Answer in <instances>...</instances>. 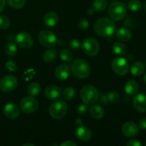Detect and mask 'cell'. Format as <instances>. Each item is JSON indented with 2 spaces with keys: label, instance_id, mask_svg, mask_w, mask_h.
<instances>
[{
  "label": "cell",
  "instance_id": "1",
  "mask_svg": "<svg viewBox=\"0 0 146 146\" xmlns=\"http://www.w3.org/2000/svg\"><path fill=\"white\" fill-rule=\"evenodd\" d=\"M94 31L101 36H111L115 31V24L110 19L101 18L96 22L94 25Z\"/></svg>",
  "mask_w": 146,
  "mask_h": 146
},
{
  "label": "cell",
  "instance_id": "2",
  "mask_svg": "<svg viewBox=\"0 0 146 146\" xmlns=\"http://www.w3.org/2000/svg\"><path fill=\"white\" fill-rule=\"evenodd\" d=\"M71 71L76 78H86L91 72L89 64L84 59H76L71 65Z\"/></svg>",
  "mask_w": 146,
  "mask_h": 146
},
{
  "label": "cell",
  "instance_id": "3",
  "mask_svg": "<svg viewBox=\"0 0 146 146\" xmlns=\"http://www.w3.org/2000/svg\"><path fill=\"white\" fill-rule=\"evenodd\" d=\"M108 13L111 18L115 21H120L125 18L127 13V8L123 2L119 1H113L109 6Z\"/></svg>",
  "mask_w": 146,
  "mask_h": 146
},
{
  "label": "cell",
  "instance_id": "4",
  "mask_svg": "<svg viewBox=\"0 0 146 146\" xmlns=\"http://www.w3.org/2000/svg\"><path fill=\"white\" fill-rule=\"evenodd\" d=\"M82 101L86 104H94L99 98V92L96 87L87 85L83 87L80 92Z\"/></svg>",
  "mask_w": 146,
  "mask_h": 146
},
{
  "label": "cell",
  "instance_id": "5",
  "mask_svg": "<svg viewBox=\"0 0 146 146\" xmlns=\"http://www.w3.org/2000/svg\"><path fill=\"white\" fill-rule=\"evenodd\" d=\"M68 111V106L64 101L58 100L51 104L49 113L54 119H61L64 118Z\"/></svg>",
  "mask_w": 146,
  "mask_h": 146
},
{
  "label": "cell",
  "instance_id": "6",
  "mask_svg": "<svg viewBox=\"0 0 146 146\" xmlns=\"http://www.w3.org/2000/svg\"><path fill=\"white\" fill-rule=\"evenodd\" d=\"M81 47L83 48V51L86 55L89 56H94L98 54L100 45L98 41L96 38H87L83 41Z\"/></svg>",
  "mask_w": 146,
  "mask_h": 146
},
{
  "label": "cell",
  "instance_id": "7",
  "mask_svg": "<svg viewBox=\"0 0 146 146\" xmlns=\"http://www.w3.org/2000/svg\"><path fill=\"white\" fill-rule=\"evenodd\" d=\"M38 108V102L33 96L24 97L20 102V108L24 113H32Z\"/></svg>",
  "mask_w": 146,
  "mask_h": 146
},
{
  "label": "cell",
  "instance_id": "8",
  "mask_svg": "<svg viewBox=\"0 0 146 146\" xmlns=\"http://www.w3.org/2000/svg\"><path fill=\"white\" fill-rule=\"evenodd\" d=\"M40 44L45 47H53L56 45L57 38L55 34L48 30L41 31L38 35Z\"/></svg>",
  "mask_w": 146,
  "mask_h": 146
},
{
  "label": "cell",
  "instance_id": "9",
  "mask_svg": "<svg viewBox=\"0 0 146 146\" xmlns=\"http://www.w3.org/2000/svg\"><path fill=\"white\" fill-rule=\"evenodd\" d=\"M112 69L116 74L120 76L126 75L129 71V64L124 58H116L112 61Z\"/></svg>",
  "mask_w": 146,
  "mask_h": 146
},
{
  "label": "cell",
  "instance_id": "10",
  "mask_svg": "<svg viewBox=\"0 0 146 146\" xmlns=\"http://www.w3.org/2000/svg\"><path fill=\"white\" fill-rule=\"evenodd\" d=\"M18 81L14 76L8 75L3 77L0 81V89L4 92H10L17 88Z\"/></svg>",
  "mask_w": 146,
  "mask_h": 146
},
{
  "label": "cell",
  "instance_id": "11",
  "mask_svg": "<svg viewBox=\"0 0 146 146\" xmlns=\"http://www.w3.org/2000/svg\"><path fill=\"white\" fill-rule=\"evenodd\" d=\"M17 44L24 48H29L32 46L34 41L29 34L26 31H21L17 35L15 38Z\"/></svg>",
  "mask_w": 146,
  "mask_h": 146
},
{
  "label": "cell",
  "instance_id": "12",
  "mask_svg": "<svg viewBox=\"0 0 146 146\" xmlns=\"http://www.w3.org/2000/svg\"><path fill=\"white\" fill-rule=\"evenodd\" d=\"M122 133L126 137H134L139 133V128L136 123L131 121L125 123L122 126Z\"/></svg>",
  "mask_w": 146,
  "mask_h": 146
},
{
  "label": "cell",
  "instance_id": "13",
  "mask_svg": "<svg viewBox=\"0 0 146 146\" xmlns=\"http://www.w3.org/2000/svg\"><path fill=\"white\" fill-rule=\"evenodd\" d=\"M3 111L4 115L9 119H16L18 118L20 113V110L18 106L12 103L7 104L4 106Z\"/></svg>",
  "mask_w": 146,
  "mask_h": 146
},
{
  "label": "cell",
  "instance_id": "14",
  "mask_svg": "<svg viewBox=\"0 0 146 146\" xmlns=\"http://www.w3.org/2000/svg\"><path fill=\"white\" fill-rule=\"evenodd\" d=\"M133 107L137 111L143 113L146 111V95L140 94L135 96L133 101Z\"/></svg>",
  "mask_w": 146,
  "mask_h": 146
},
{
  "label": "cell",
  "instance_id": "15",
  "mask_svg": "<svg viewBox=\"0 0 146 146\" xmlns=\"http://www.w3.org/2000/svg\"><path fill=\"white\" fill-rule=\"evenodd\" d=\"M76 135L78 140L86 142L91 139L92 133H91V131L88 128L80 125L76 131Z\"/></svg>",
  "mask_w": 146,
  "mask_h": 146
},
{
  "label": "cell",
  "instance_id": "16",
  "mask_svg": "<svg viewBox=\"0 0 146 146\" xmlns=\"http://www.w3.org/2000/svg\"><path fill=\"white\" fill-rule=\"evenodd\" d=\"M71 70L68 66L61 65L55 71V76L59 81H64L69 77Z\"/></svg>",
  "mask_w": 146,
  "mask_h": 146
},
{
  "label": "cell",
  "instance_id": "17",
  "mask_svg": "<svg viewBox=\"0 0 146 146\" xmlns=\"http://www.w3.org/2000/svg\"><path fill=\"white\" fill-rule=\"evenodd\" d=\"M61 91L58 86H48L45 89V96L50 100H56L61 96Z\"/></svg>",
  "mask_w": 146,
  "mask_h": 146
},
{
  "label": "cell",
  "instance_id": "18",
  "mask_svg": "<svg viewBox=\"0 0 146 146\" xmlns=\"http://www.w3.org/2000/svg\"><path fill=\"white\" fill-rule=\"evenodd\" d=\"M58 21V17L56 13L48 12L45 15L44 18V22L48 27H54L57 24Z\"/></svg>",
  "mask_w": 146,
  "mask_h": 146
},
{
  "label": "cell",
  "instance_id": "19",
  "mask_svg": "<svg viewBox=\"0 0 146 146\" xmlns=\"http://www.w3.org/2000/svg\"><path fill=\"white\" fill-rule=\"evenodd\" d=\"M139 90L138 84L134 80H130L126 83L125 86V91L128 95L134 96L136 95Z\"/></svg>",
  "mask_w": 146,
  "mask_h": 146
},
{
  "label": "cell",
  "instance_id": "20",
  "mask_svg": "<svg viewBox=\"0 0 146 146\" xmlns=\"http://www.w3.org/2000/svg\"><path fill=\"white\" fill-rule=\"evenodd\" d=\"M131 36L132 34L128 29L121 28L116 31V38L121 41H128L131 38Z\"/></svg>",
  "mask_w": 146,
  "mask_h": 146
},
{
  "label": "cell",
  "instance_id": "21",
  "mask_svg": "<svg viewBox=\"0 0 146 146\" xmlns=\"http://www.w3.org/2000/svg\"><path fill=\"white\" fill-rule=\"evenodd\" d=\"M90 114L96 119H101L104 116L105 111L104 108L99 105H94L90 108Z\"/></svg>",
  "mask_w": 146,
  "mask_h": 146
},
{
  "label": "cell",
  "instance_id": "22",
  "mask_svg": "<svg viewBox=\"0 0 146 146\" xmlns=\"http://www.w3.org/2000/svg\"><path fill=\"white\" fill-rule=\"evenodd\" d=\"M145 71V66L142 62L137 61L134 63L131 68V72L135 76H139Z\"/></svg>",
  "mask_w": 146,
  "mask_h": 146
},
{
  "label": "cell",
  "instance_id": "23",
  "mask_svg": "<svg viewBox=\"0 0 146 146\" xmlns=\"http://www.w3.org/2000/svg\"><path fill=\"white\" fill-rule=\"evenodd\" d=\"M57 57V52L54 48L47 49L43 55V59L46 63H52Z\"/></svg>",
  "mask_w": 146,
  "mask_h": 146
},
{
  "label": "cell",
  "instance_id": "24",
  "mask_svg": "<svg viewBox=\"0 0 146 146\" xmlns=\"http://www.w3.org/2000/svg\"><path fill=\"white\" fill-rule=\"evenodd\" d=\"M108 5V0H94L93 3L94 9L95 11H103L106 9Z\"/></svg>",
  "mask_w": 146,
  "mask_h": 146
},
{
  "label": "cell",
  "instance_id": "25",
  "mask_svg": "<svg viewBox=\"0 0 146 146\" xmlns=\"http://www.w3.org/2000/svg\"><path fill=\"white\" fill-rule=\"evenodd\" d=\"M27 91H28L29 94L31 96H36L41 92V86L37 83H32V84H31L29 86Z\"/></svg>",
  "mask_w": 146,
  "mask_h": 146
},
{
  "label": "cell",
  "instance_id": "26",
  "mask_svg": "<svg viewBox=\"0 0 146 146\" xmlns=\"http://www.w3.org/2000/svg\"><path fill=\"white\" fill-rule=\"evenodd\" d=\"M76 91L71 87H67L63 91L62 96L66 101H71L75 97Z\"/></svg>",
  "mask_w": 146,
  "mask_h": 146
},
{
  "label": "cell",
  "instance_id": "27",
  "mask_svg": "<svg viewBox=\"0 0 146 146\" xmlns=\"http://www.w3.org/2000/svg\"><path fill=\"white\" fill-rule=\"evenodd\" d=\"M6 54L10 56L16 55L17 52V46L16 44L13 42H8L5 46Z\"/></svg>",
  "mask_w": 146,
  "mask_h": 146
},
{
  "label": "cell",
  "instance_id": "28",
  "mask_svg": "<svg viewBox=\"0 0 146 146\" xmlns=\"http://www.w3.org/2000/svg\"><path fill=\"white\" fill-rule=\"evenodd\" d=\"M113 51L114 53L118 55H123L125 54L126 51V48H125V45L121 42H115V44L113 45Z\"/></svg>",
  "mask_w": 146,
  "mask_h": 146
},
{
  "label": "cell",
  "instance_id": "29",
  "mask_svg": "<svg viewBox=\"0 0 146 146\" xmlns=\"http://www.w3.org/2000/svg\"><path fill=\"white\" fill-rule=\"evenodd\" d=\"M142 4L139 0H130L128 3V8L132 11H138L141 10Z\"/></svg>",
  "mask_w": 146,
  "mask_h": 146
},
{
  "label": "cell",
  "instance_id": "30",
  "mask_svg": "<svg viewBox=\"0 0 146 146\" xmlns=\"http://www.w3.org/2000/svg\"><path fill=\"white\" fill-rule=\"evenodd\" d=\"M7 4L13 9H21L25 5L26 0H7Z\"/></svg>",
  "mask_w": 146,
  "mask_h": 146
},
{
  "label": "cell",
  "instance_id": "31",
  "mask_svg": "<svg viewBox=\"0 0 146 146\" xmlns=\"http://www.w3.org/2000/svg\"><path fill=\"white\" fill-rule=\"evenodd\" d=\"M60 58L66 62H70L73 58L72 53L66 48H64L60 51Z\"/></svg>",
  "mask_w": 146,
  "mask_h": 146
},
{
  "label": "cell",
  "instance_id": "32",
  "mask_svg": "<svg viewBox=\"0 0 146 146\" xmlns=\"http://www.w3.org/2000/svg\"><path fill=\"white\" fill-rule=\"evenodd\" d=\"M108 102L112 104H117L120 101V95L118 93L115 91H111L108 94Z\"/></svg>",
  "mask_w": 146,
  "mask_h": 146
},
{
  "label": "cell",
  "instance_id": "33",
  "mask_svg": "<svg viewBox=\"0 0 146 146\" xmlns=\"http://www.w3.org/2000/svg\"><path fill=\"white\" fill-rule=\"evenodd\" d=\"M10 25L9 19L4 15H0V29H6L9 28Z\"/></svg>",
  "mask_w": 146,
  "mask_h": 146
},
{
  "label": "cell",
  "instance_id": "34",
  "mask_svg": "<svg viewBox=\"0 0 146 146\" xmlns=\"http://www.w3.org/2000/svg\"><path fill=\"white\" fill-rule=\"evenodd\" d=\"M81 42L78 39H76V38H74V39H71V41H69V47L73 50H78L81 47Z\"/></svg>",
  "mask_w": 146,
  "mask_h": 146
},
{
  "label": "cell",
  "instance_id": "35",
  "mask_svg": "<svg viewBox=\"0 0 146 146\" xmlns=\"http://www.w3.org/2000/svg\"><path fill=\"white\" fill-rule=\"evenodd\" d=\"M89 26V22L86 19H82L78 22V27L81 30L86 29Z\"/></svg>",
  "mask_w": 146,
  "mask_h": 146
},
{
  "label": "cell",
  "instance_id": "36",
  "mask_svg": "<svg viewBox=\"0 0 146 146\" xmlns=\"http://www.w3.org/2000/svg\"><path fill=\"white\" fill-rule=\"evenodd\" d=\"M5 66L9 71H17V64L12 61H9L6 63L5 64Z\"/></svg>",
  "mask_w": 146,
  "mask_h": 146
},
{
  "label": "cell",
  "instance_id": "37",
  "mask_svg": "<svg viewBox=\"0 0 146 146\" xmlns=\"http://www.w3.org/2000/svg\"><path fill=\"white\" fill-rule=\"evenodd\" d=\"M88 107L87 106L86 104H80L79 106L78 107V113L81 115H84V114H86L87 112H88Z\"/></svg>",
  "mask_w": 146,
  "mask_h": 146
},
{
  "label": "cell",
  "instance_id": "38",
  "mask_svg": "<svg viewBox=\"0 0 146 146\" xmlns=\"http://www.w3.org/2000/svg\"><path fill=\"white\" fill-rule=\"evenodd\" d=\"M128 146H142V143L137 140H131L127 143Z\"/></svg>",
  "mask_w": 146,
  "mask_h": 146
},
{
  "label": "cell",
  "instance_id": "39",
  "mask_svg": "<svg viewBox=\"0 0 146 146\" xmlns=\"http://www.w3.org/2000/svg\"><path fill=\"white\" fill-rule=\"evenodd\" d=\"M99 100L100 102L103 104H106L108 102V95L105 94H103L101 96L99 97Z\"/></svg>",
  "mask_w": 146,
  "mask_h": 146
},
{
  "label": "cell",
  "instance_id": "40",
  "mask_svg": "<svg viewBox=\"0 0 146 146\" xmlns=\"http://www.w3.org/2000/svg\"><path fill=\"white\" fill-rule=\"evenodd\" d=\"M139 125L142 130H146V117H143L140 120Z\"/></svg>",
  "mask_w": 146,
  "mask_h": 146
},
{
  "label": "cell",
  "instance_id": "41",
  "mask_svg": "<svg viewBox=\"0 0 146 146\" xmlns=\"http://www.w3.org/2000/svg\"><path fill=\"white\" fill-rule=\"evenodd\" d=\"M62 146H76V143L72 141H66L61 144Z\"/></svg>",
  "mask_w": 146,
  "mask_h": 146
},
{
  "label": "cell",
  "instance_id": "42",
  "mask_svg": "<svg viewBox=\"0 0 146 146\" xmlns=\"http://www.w3.org/2000/svg\"><path fill=\"white\" fill-rule=\"evenodd\" d=\"M5 7V0H0V12L3 11Z\"/></svg>",
  "mask_w": 146,
  "mask_h": 146
},
{
  "label": "cell",
  "instance_id": "43",
  "mask_svg": "<svg viewBox=\"0 0 146 146\" xmlns=\"http://www.w3.org/2000/svg\"><path fill=\"white\" fill-rule=\"evenodd\" d=\"M95 10H94V8H89L88 9V10H87V13H88V14H90V15H92V14H94V13L95 12Z\"/></svg>",
  "mask_w": 146,
  "mask_h": 146
},
{
  "label": "cell",
  "instance_id": "44",
  "mask_svg": "<svg viewBox=\"0 0 146 146\" xmlns=\"http://www.w3.org/2000/svg\"><path fill=\"white\" fill-rule=\"evenodd\" d=\"M76 123L77 125H81V123H82V121H81V119H77L76 121Z\"/></svg>",
  "mask_w": 146,
  "mask_h": 146
},
{
  "label": "cell",
  "instance_id": "45",
  "mask_svg": "<svg viewBox=\"0 0 146 146\" xmlns=\"http://www.w3.org/2000/svg\"><path fill=\"white\" fill-rule=\"evenodd\" d=\"M24 146H27V145H31V146H34V144H33V143H25V144H24V145H23Z\"/></svg>",
  "mask_w": 146,
  "mask_h": 146
},
{
  "label": "cell",
  "instance_id": "46",
  "mask_svg": "<svg viewBox=\"0 0 146 146\" xmlns=\"http://www.w3.org/2000/svg\"><path fill=\"white\" fill-rule=\"evenodd\" d=\"M144 81H145V84H146V74H145V77H144Z\"/></svg>",
  "mask_w": 146,
  "mask_h": 146
},
{
  "label": "cell",
  "instance_id": "47",
  "mask_svg": "<svg viewBox=\"0 0 146 146\" xmlns=\"http://www.w3.org/2000/svg\"><path fill=\"white\" fill-rule=\"evenodd\" d=\"M144 8H145V10L146 11V1H145V4H144Z\"/></svg>",
  "mask_w": 146,
  "mask_h": 146
},
{
  "label": "cell",
  "instance_id": "48",
  "mask_svg": "<svg viewBox=\"0 0 146 146\" xmlns=\"http://www.w3.org/2000/svg\"><path fill=\"white\" fill-rule=\"evenodd\" d=\"M145 66H146V61H145Z\"/></svg>",
  "mask_w": 146,
  "mask_h": 146
},
{
  "label": "cell",
  "instance_id": "49",
  "mask_svg": "<svg viewBox=\"0 0 146 146\" xmlns=\"http://www.w3.org/2000/svg\"><path fill=\"white\" fill-rule=\"evenodd\" d=\"M145 145H146V142H145Z\"/></svg>",
  "mask_w": 146,
  "mask_h": 146
}]
</instances>
